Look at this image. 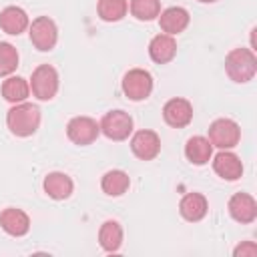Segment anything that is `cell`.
<instances>
[{"label": "cell", "mask_w": 257, "mask_h": 257, "mask_svg": "<svg viewBox=\"0 0 257 257\" xmlns=\"http://www.w3.org/2000/svg\"><path fill=\"white\" fill-rule=\"evenodd\" d=\"M225 70L233 82H249L257 72V58L251 48H233L225 58Z\"/></svg>", "instance_id": "cell-2"}, {"label": "cell", "mask_w": 257, "mask_h": 257, "mask_svg": "<svg viewBox=\"0 0 257 257\" xmlns=\"http://www.w3.org/2000/svg\"><path fill=\"white\" fill-rule=\"evenodd\" d=\"M100 133V124L90 116H74L66 124V135L74 145H90L96 141Z\"/></svg>", "instance_id": "cell-8"}, {"label": "cell", "mask_w": 257, "mask_h": 257, "mask_svg": "<svg viewBox=\"0 0 257 257\" xmlns=\"http://www.w3.org/2000/svg\"><path fill=\"white\" fill-rule=\"evenodd\" d=\"M30 94V84L22 78V76H8L2 84V96L8 100V102H24Z\"/></svg>", "instance_id": "cell-22"}, {"label": "cell", "mask_w": 257, "mask_h": 257, "mask_svg": "<svg viewBox=\"0 0 257 257\" xmlns=\"http://www.w3.org/2000/svg\"><path fill=\"white\" fill-rule=\"evenodd\" d=\"M96 10L104 22H116L126 14L128 2L126 0H98Z\"/></svg>", "instance_id": "cell-23"}, {"label": "cell", "mask_w": 257, "mask_h": 257, "mask_svg": "<svg viewBox=\"0 0 257 257\" xmlns=\"http://www.w3.org/2000/svg\"><path fill=\"white\" fill-rule=\"evenodd\" d=\"M98 243L106 253L118 251V247L122 245V227H120V223L104 221L100 225V231H98Z\"/></svg>", "instance_id": "cell-20"}, {"label": "cell", "mask_w": 257, "mask_h": 257, "mask_svg": "<svg viewBox=\"0 0 257 257\" xmlns=\"http://www.w3.org/2000/svg\"><path fill=\"white\" fill-rule=\"evenodd\" d=\"M0 227L12 237H22L30 229V219L22 209L8 207L0 213Z\"/></svg>", "instance_id": "cell-13"}, {"label": "cell", "mask_w": 257, "mask_h": 257, "mask_svg": "<svg viewBox=\"0 0 257 257\" xmlns=\"http://www.w3.org/2000/svg\"><path fill=\"white\" fill-rule=\"evenodd\" d=\"M131 14L137 20H153L161 14V0H131Z\"/></svg>", "instance_id": "cell-24"}, {"label": "cell", "mask_w": 257, "mask_h": 257, "mask_svg": "<svg viewBox=\"0 0 257 257\" xmlns=\"http://www.w3.org/2000/svg\"><path fill=\"white\" fill-rule=\"evenodd\" d=\"M149 54L157 64L171 62L177 54V42L171 34H157L149 44Z\"/></svg>", "instance_id": "cell-17"}, {"label": "cell", "mask_w": 257, "mask_h": 257, "mask_svg": "<svg viewBox=\"0 0 257 257\" xmlns=\"http://www.w3.org/2000/svg\"><path fill=\"white\" fill-rule=\"evenodd\" d=\"M211 155H213V145L205 137H191L187 141V145H185V157L193 165H205V163H209Z\"/></svg>", "instance_id": "cell-19"}, {"label": "cell", "mask_w": 257, "mask_h": 257, "mask_svg": "<svg viewBox=\"0 0 257 257\" xmlns=\"http://www.w3.org/2000/svg\"><path fill=\"white\" fill-rule=\"evenodd\" d=\"M131 151L141 161H153L161 153V139L155 131H149V128L137 131L131 139Z\"/></svg>", "instance_id": "cell-9"}, {"label": "cell", "mask_w": 257, "mask_h": 257, "mask_svg": "<svg viewBox=\"0 0 257 257\" xmlns=\"http://www.w3.org/2000/svg\"><path fill=\"white\" fill-rule=\"evenodd\" d=\"M199 2H205V4H211V2H217V0H199Z\"/></svg>", "instance_id": "cell-27"}, {"label": "cell", "mask_w": 257, "mask_h": 257, "mask_svg": "<svg viewBox=\"0 0 257 257\" xmlns=\"http://www.w3.org/2000/svg\"><path fill=\"white\" fill-rule=\"evenodd\" d=\"M28 26H30L28 14H26L22 8H18V6H6V8L0 12V28H2L6 34L18 36V34L24 32Z\"/></svg>", "instance_id": "cell-15"}, {"label": "cell", "mask_w": 257, "mask_h": 257, "mask_svg": "<svg viewBox=\"0 0 257 257\" xmlns=\"http://www.w3.org/2000/svg\"><path fill=\"white\" fill-rule=\"evenodd\" d=\"M233 253H235V257H239V255H241V257H255V255H257V245H255L253 241H245V243H241Z\"/></svg>", "instance_id": "cell-26"}, {"label": "cell", "mask_w": 257, "mask_h": 257, "mask_svg": "<svg viewBox=\"0 0 257 257\" xmlns=\"http://www.w3.org/2000/svg\"><path fill=\"white\" fill-rule=\"evenodd\" d=\"M128 185H131L128 175L124 171H118V169H112V171L104 173V177L100 181V187L108 197H120L122 193H126Z\"/></svg>", "instance_id": "cell-21"}, {"label": "cell", "mask_w": 257, "mask_h": 257, "mask_svg": "<svg viewBox=\"0 0 257 257\" xmlns=\"http://www.w3.org/2000/svg\"><path fill=\"white\" fill-rule=\"evenodd\" d=\"M239 139H241V128L231 118H217L209 126V143L213 147H219L221 151L237 147Z\"/></svg>", "instance_id": "cell-4"}, {"label": "cell", "mask_w": 257, "mask_h": 257, "mask_svg": "<svg viewBox=\"0 0 257 257\" xmlns=\"http://www.w3.org/2000/svg\"><path fill=\"white\" fill-rule=\"evenodd\" d=\"M30 90L38 100H50L54 98L58 90V72L50 64H40L34 68L30 78Z\"/></svg>", "instance_id": "cell-3"}, {"label": "cell", "mask_w": 257, "mask_h": 257, "mask_svg": "<svg viewBox=\"0 0 257 257\" xmlns=\"http://www.w3.org/2000/svg\"><path fill=\"white\" fill-rule=\"evenodd\" d=\"M100 131L112 141H124L133 133V116L124 110H110L100 120Z\"/></svg>", "instance_id": "cell-7"}, {"label": "cell", "mask_w": 257, "mask_h": 257, "mask_svg": "<svg viewBox=\"0 0 257 257\" xmlns=\"http://www.w3.org/2000/svg\"><path fill=\"white\" fill-rule=\"evenodd\" d=\"M6 124L16 137H30L40 124V110L32 102H18L8 110Z\"/></svg>", "instance_id": "cell-1"}, {"label": "cell", "mask_w": 257, "mask_h": 257, "mask_svg": "<svg viewBox=\"0 0 257 257\" xmlns=\"http://www.w3.org/2000/svg\"><path fill=\"white\" fill-rule=\"evenodd\" d=\"M56 40H58V28H56L52 18L38 16L36 20H32V24H30V42L38 50H42V52L52 50Z\"/></svg>", "instance_id": "cell-6"}, {"label": "cell", "mask_w": 257, "mask_h": 257, "mask_svg": "<svg viewBox=\"0 0 257 257\" xmlns=\"http://www.w3.org/2000/svg\"><path fill=\"white\" fill-rule=\"evenodd\" d=\"M72 189H74L72 179H70L68 175H64V173L54 171V173H48V175L44 177V193H46L48 197L56 199V201L68 199V197L72 195Z\"/></svg>", "instance_id": "cell-16"}, {"label": "cell", "mask_w": 257, "mask_h": 257, "mask_svg": "<svg viewBox=\"0 0 257 257\" xmlns=\"http://www.w3.org/2000/svg\"><path fill=\"white\" fill-rule=\"evenodd\" d=\"M229 213L237 223H253L257 219V203L249 193H235L229 199Z\"/></svg>", "instance_id": "cell-11"}, {"label": "cell", "mask_w": 257, "mask_h": 257, "mask_svg": "<svg viewBox=\"0 0 257 257\" xmlns=\"http://www.w3.org/2000/svg\"><path fill=\"white\" fill-rule=\"evenodd\" d=\"M159 24L165 34H179L189 26V12L181 6H171L159 14Z\"/></svg>", "instance_id": "cell-14"}, {"label": "cell", "mask_w": 257, "mask_h": 257, "mask_svg": "<svg viewBox=\"0 0 257 257\" xmlns=\"http://www.w3.org/2000/svg\"><path fill=\"white\" fill-rule=\"evenodd\" d=\"M153 90V76L145 68H133L122 76V92L131 100H145Z\"/></svg>", "instance_id": "cell-5"}, {"label": "cell", "mask_w": 257, "mask_h": 257, "mask_svg": "<svg viewBox=\"0 0 257 257\" xmlns=\"http://www.w3.org/2000/svg\"><path fill=\"white\" fill-rule=\"evenodd\" d=\"M18 66V52L10 42H0V76H8Z\"/></svg>", "instance_id": "cell-25"}, {"label": "cell", "mask_w": 257, "mask_h": 257, "mask_svg": "<svg viewBox=\"0 0 257 257\" xmlns=\"http://www.w3.org/2000/svg\"><path fill=\"white\" fill-rule=\"evenodd\" d=\"M213 171L225 181H237L243 175V163L235 153H231L227 149V151H221L219 155H215Z\"/></svg>", "instance_id": "cell-12"}, {"label": "cell", "mask_w": 257, "mask_h": 257, "mask_svg": "<svg viewBox=\"0 0 257 257\" xmlns=\"http://www.w3.org/2000/svg\"><path fill=\"white\" fill-rule=\"evenodd\" d=\"M163 118L169 126L183 128L193 120V104L187 98H171L163 106Z\"/></svg>", "instance_id": "cell-10"}, {"label": "cell", "mask_w": 257, "mask_h": 257, "mask_svg": "<svg viewBox=\"0 0 257 257\" xmlns=\"http://www.w3.org/2000/svg\"><path fill=\"white\" fill-rule=\"evenodd\" d=\"M207 209H209L207 199H205V195H201V193H187V195L181 199V203H179V211H181L183 219H187V221H191V223L201 221V219L207 215Z\"/></svg>", "instance_id": "cell-18"}]
</instances>
